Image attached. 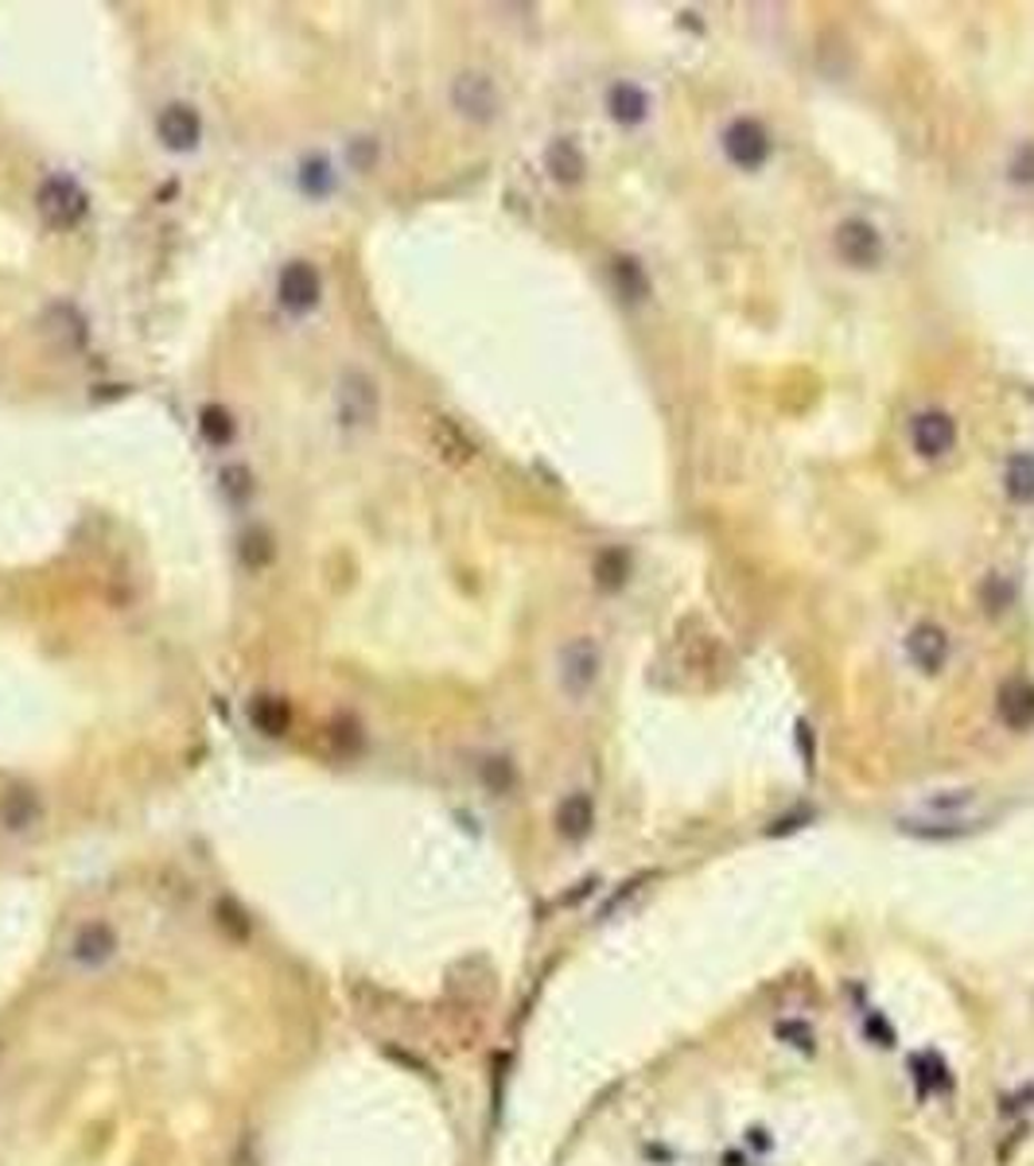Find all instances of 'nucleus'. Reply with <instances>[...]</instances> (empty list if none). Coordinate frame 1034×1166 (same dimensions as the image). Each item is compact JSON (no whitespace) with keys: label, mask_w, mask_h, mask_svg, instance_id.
I'll list each match as a JSON object with an SVG mask.
<instances>
[{"label":"nucleus","mask_w":1034,"mask_h":1166,"mask_svg":"<svg viewBox=\"0 0 1034 1166\" xmlns=\"http://www.w3.org/2000/svg\"><path fill=\"white\" fill-rule=\"evenodd\" d=\"M36 210L43 225L51 230H70L90 214V194L82 191L74 175H47L36 191Z\"/></svg>","instance_id":"obj_1"},{"label":"nucleus","mask_w":1034,"mask_h":1166,"mask_svg":"<svg viewBox=\"0 0 1034 1166\" xmlns=\"http://www.w3.org/2000/svg\"><path fill=\"white\" fill-rule=\"evenodd\" d=\"M323 295V277L311 261H288L277 277V300L288 315H308Z\"/></svg>","instance_id":"obj_2"},{"label":"nucleus","mask_w":1034,"mask_h":1166,"mask_svg":"<svg viewBox=\"0 0 1034 1166\" xmlns=\"http://www.w3.org/2000/svg\"><path fill=\"white\" fill-rule=\"evenodd\" d=\"M451 105L459 109V113L466 117V121H494L498 117V86L490 74H482V70H463V74H455V82H451Z\"/></svg>","instance_id":"obj_3"},{"label":"nucleus","mask_w":1034,"mask_h":1166,"mask_svg":"<svg viewBox=\"0 0 1034 1166\" xmlns=\"http://www.w3.org/2000/svg\"><path fill=\"white\" fill-rule=\"evenodd\" d=\"M723 152L735 168L754 171L770 160V132L754 117H735V121L723 129Z\"/></svg>","instance_id":"obj_4"},{"label":"nucleus","mask_w":1034,"mask_h":1166,"mask_svg":"<svg viewBox=\"0 0 1034 1166\" xmlns=\"http://www.w3.org/2000/svg\"><path fill=\"white\" fill-rule=\"evenodd\" d=\"M155 137L163 140L168 152H194L202 140L199 109L187 105V101H171V105H163L160 117H155Z\"/></svg>","instance_id":"obj_5"},{"label":"nucleus","mask_w":1034,"mask_h":1166,"mask_svg":"<svg viewBox=\"0 0 1034 1166\" xmlns=\"http://www.w3.org/2000/svg\"><path fill=\"white\" fill-rule=\"evenodd\" d=\"M836 253L844 257L847 264H855V269H871V264H879V257H883V238H879L875 225L863 222V218H847L836 230Z\"/></svg>","instance_id":"obj_6"},{"label":"nucleus","mask_w":1034,"mask_h":1166,"mask_svg":"<svg viewBox=\"0 0 1034 1166\" xmlns=\"http://www.w3.org/2000/svg\"><path fill=\"white\" fill-rule=\"evenodd\" d=\"M117 948H121V941H117L113 925H109V922H86L82 929L74 933V941H70V961L82 964V968H101V964L113 961Z\"/></svg>","instance_id":"obj_7"},{"label":"nucleus","mask_w":1034,"mask_h":1166,"mask_svg":"<svg viewBox=\"0 0 1034 1166\" xmlns=\"http://www.w3.org/2000/svg\"><path fill=\"white\" fill-rule=\"evenodd\" d=\"M599 676V650L591 637H575V642L564 645L560 653V681L572 696H583V692L595 684Z\"/></svg>","instance_id":"obj_8"},{"label":"nucleus","mask_w":1034,"mask_h":1166,"mask_svg":"<svg viewBox=\"0 0 1034 1166\" xmlns=\"http://www.w3.org/2000/svg\"><path fill=\"white\" fill-rule=\"evenodd\" d=\"M910 440H914L917 455H925V459L945 455V451H953V443H956L953 416H948V412H941V409L922 412V416H914V424H910Z\"/></svg>","instance_id":"obj_9"},{"label":"nucleus","mask_w":1034,"mask_h":1166,"mask_svg":"<svg viewBox=\"0 0 1034 1166\" xmlns=\"http://www.w3.org/2000/svg\"><path fill=\"white\" fill-rule=\"evenodd\" d=\"M373 412H378L373 381L358 370H347L339 381V416L347 420V424H370Z\"/></svg>","instance_id":"obj_10"},{"label":"nucleus","mask_w":1034,"mask_h":1166,"mask_svg":"<svg viewBox=\"0 0 1034 1166\" xmlns=\"http://www.w3.org/2000/svg\"><path fill=\"white\" fill-rule=\"evenodd\" d=\"M906 653L922 673H937V669L948 661V634L937 626V622H917L906 637Z\"/></svg>","instance_id":"obj_11"},{"label":"nucleus","mask_w":1034,"mask_h":1166,"mask_svg":"<svg viewBox=\"0 0 1034 1166\" xmlns=\"http://www.w3.org/2000/svg\"><path fill=\"white\" fill-rule=\"evenodd\" d=\"M1000 715L1015 731L1034 723V684L1026 676H1011V681L1000 684Z\"/></svg>","instance_id":"obj_12"},{"label":"nucleus","mask_w":1034,"mask_h":1166,"mask_svg":"<svg viewBox=\"0 0 1034 1166\" xmlns=\"http://www.w3.org/2000/svg\"><path fill=\"white\" fill-rule=\"evenodd\" d=\"M43 816V805H39V793L28 790V785H12V790L0 797V824L8 832H23L31 824H39Z\"/></svg>","instance_id":"obj_13"},{"label":"nucleus","mask_w":1034,"mask_h":1166,"mask_svg":"<svg viewBox=\"0 0 1034 1166\" xmlns=\"http://www.w3.org/2000/svg\"><path fill=\"white\" fill-rule=\"evenodd\" d=\"M544 168H549V175L556 179V183L572 187V183H580V179H583L588 160H583V152H580V144H575V140L560 137V140H552V144L544 148Z\"/></svg>","instance_id":"obj_14"},{"label":"nucleus","mask_w":1034,"mask_h":1166,"mask_svg":"<svg viewBox=\"0 0 1034 1166\" xmlns=\"http://www.w3.org/2000/svg\"><path fill=\"white\" fill-rule=\"evenodd\" d=\"M595 824V805H591L588 793H568L556 808V828L564 840H583Z\"/></svg>","instance_id":"obj_15"},{"label":"nucleus","mask_w":1034,"mask_h":1166,"mask_svg":"<svg viewBox=\"0 0 1034 1166\" xmlns=\"http://www.w3.org/2000/svg\"><path fill=\"white\" fill-rule=\"evenodd\" d=\"M249 720H253V727L261 735H284L292 727V707H288V700L264 692V696L249 700Z\"/></svg>","instance_id":"obj_16"},{"label":"nucleus","mask_w":1034,"mask_h":1166,"mask_svg":"<svg viewBox=\"0 0 1034 1166\" xmlns=\"http://www.w3.org/2000/svg\"><path fill=\"white\" fill-rule=\"evenodd\" d=\"M606 109H611V117L619 124H638L645 117V109H650V98L642 93V86L634 82H619L611 86V93H606Z\"/></svg>","instance_id":"obj_17"},{"label":"nucleus","mask_w":1034,"mask_h":1166,"mask_svg":"<svg viewBox=\"0 0 1034 1166\" xmlns=\"http://www.w3.org/2000/svg\"><path fill=\"white\" fill-rule=\"evenodd\" d=\"M1003 490H1007L1011 502L1031 505L1034 502V455L1031 451H1015L1007 459V471H1003Z\"/></svg>","instance_id":"obj_18"},{"label":"nucleus","mask_w":1034,"mask_h":1166,"mask_svg":"<svg viewBox=\"0 0 1034 1166\" xmlns=\"http://www.w3.org/2000/svg\"><path fill=\"white\" fill-rule=\"evenodd\" d=\"M428 435H432L435 451H440L443 459H451V463H466V459L474 455V448H471V440L463 435V428H455L448 416L428 420Z\"/></svg>","instance_id":"obj_19"},{"label":"nucleus","mask_w":1034,"mask_h":1166,"mask_svg":"<svg viewBox=\"0 0 1034 1166\" xmlns=\"http://www.w3.org/2000/svg\"><path fill=\"white\" fill-rule=\"evenodd\" d=\"M611 272H614V288H619L626 300H642V295L650 292V277H645L642 261H634V257H614Z\"/></svg>","instance_id":"obj_20"},{"label":"nucleus","mask_w":1034,"mask_h":1166,"mask_svg":"<svg viewBox=\"0 0 1034 1166\" xmlns=\"http://www.w3.org/2000/svg\"><path fill=\"white\" fill-rule=\"evenodd\" d=\"M218 490L230 505H245L253 497V474H249L245 463H225L218 471Z\"/></svg>","instance_id":"obj_21"},{"label":"nucleus","mask_w":1034,"mask_h":1166,"mask_svg":"<svg viewBox=\"0 0 1034 1166\" xmlns=\"http://www.w3.org/2000/svg\"><path fill=\"white\" fill-rule=\"evenodd\" d=\"M272 556H277V549H272L269 529L261 525L245 529V536H241V564H245L249 572H261V567L272 564Z\"/></svg>","instance_id":"obj_22"},{"label":"nucleus","mask_w":1034,"mask_h":1166,"mask_svg":"<svg viewBox=\"0 0 1034 1166\" xmlns=\"http://www.w3.org/2000/svg\"><path fill=\"white\" fill-rule=\"evenodd\" d=\"M630 575V556L622 549H603L595 556V583L603 591H619Z\"/></svg>","instance_id":"obj_23"},{"label":"nucleus","mask_w":1034,"mask_h":1166,"mask_svg":"<svg viewBox=\"0 0 1034 1166\" xmlns=\"http://www.w3.org/2000/svg\"><path fill=\"white\" fill-rule=\"evenodd\" d=\"M199 428L214 448H225V443L233 440V432H238V424H233V416L222 404H207V409L199 412Z\"/></svg>","instance_id":"obj_24"},{"label":"nucleus","mask_w":1034,"mask_h":1166,"mask_svg":"<svg viewBox=\"0 0 1034 1166\" xmlns=\"http://www.w3.org/2000/svg\"><path fill=\"white\" fill-rule=\"evenodd\" d=\"M482 782H486L494 793L513 790V766H510V758H486V762H482Z\"/></svg>","instance_id":"obj_25"},{"label":"nucleus","mask_w":1034,"mask_h":1166,"mask_svg":"<svg viewBox=\"0 0 1034 1166\" xmlns=\"http://www.w3.org/2000/svg\"><path fill=\"white\" fill-rule=\"evenodd\" d=\"M1011 179L1015 183H1034V144L1018 148V155L1011 160Z\"/></svg>","instance_id":"obj_26"},{"label":"nucleus","mask_w":1034,"mask_h":1166,"mask_svg":"<svg viewBox=\"0 0 1034 1166\" xmlns=\"http://www.w3.org/2000/svg\"><path fill=\"white\" fill-rule=\"evenodd\" d=\"M323 171H327V163H323V160H311V163H303V191H311V194H315V191H323V187L331 183V179H323Z\"/></svg>","instance_id":"obj_27"}]
</instances>
